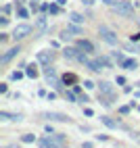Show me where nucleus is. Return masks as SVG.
I'll return each mask as SVG.
<instances>
[{
	"mask_svg": "<svg viewBox=\"0 0 140 148\" xmlns=\"http://www.w3.org/2000/svg\"><path fill=\"white\" fill-rule=\"evenodd\" d=\"M115 82H117L119 86H126V77H121V75H119V77H117V79H115Z\"/></svg>",
	"mask_w": 140,
	"mask_h": 148,
	"instance_id": "c85d7f7f",
	"label": "nucleus"
},
{
	"mask_svg": "<svg viewBox=\"0 0 140 148\" xmlns=\"http://www.w3.org/2000/svg\"><path fill=\"white\" fill-rule=\"evenodd\" d=\"M38 146H40V148H57V144L52 142L50 136H42V138L38 140Z\"/></svg>",
	"mask_w": 140,
	"mask_h": 148,
	"instance_id": "9d476101",
	"label": "nucleus"
},
{
	"mask_svg": "<svg viewBox=\"0 0 140 148\" xmlns=\"http://www.w3.org/2000/svg\"><path fill=\"white\" fill-rule=\"evenodd\" d=\"M113 58H115V61H117V63H119V65H121V63H123V61H126V56H123V54H121V52H113Z\"/></svg>",
	"mask_w": 140,
	"mask_h": 148,
	"instance_id": "4be33fe9",
	"label": "nucleus"
},
{
	"mask_svg": "<svg viewBox=\"0 0 140 148\" xmlns=\"http://www.w3.org/2000/svg\"><path fill=\"white\" fill-rule=\"evenodd\" d=\"M115 96H117V92H115V88L109 82H101V84H98V100H101L105 106H111L113 100H115Z\"/></svg>",
	"mask_w": 140,
	"mask_h": 148,
	"instance_id": "f257e3e1",
	"label": "nucleus"
},
{
	"mask_svg": "<svg viewBox=\"0 0 140 148\" xmlns=\"http://www.w3.org/2000/svg\"><path fill=\"white\" fill-rule=\"evenodd\" d=\"M6 90H8V86L6 84H0V94H6Z\"/></svg>",
	"mask_w": 140,
	"mask_h": 148,
	"instance_id": "c756f323",
	"label": "nucleus"
},
{
	"mask_svg": "<svg viewBox=\"0 0 140 148\" xmlns=\"http://www.w3.org/2000/svg\"><path fill=\"white\" fill-rule=\"evenodd\" d=\"M38 65H40V63H38ZM38 65H27V67H25V75L32 77V79H36V77H38Z\"/></svg>",
	"mask_w": 140,
	"mask_h": 148,
	"instance_id": "2eb2a0df",
	"label": "nucleus"
},
{
	"mask_svg": "<svg viewBox=\"0 0 140 148\" xmlns=\"http://www.w3.org/2000/svg\"><path fill=\"white\" fill-rule=\"evenodd\" d=\"M119 113H121V115H128V113H130V106H121V108H119Z\"/></svg>",
	"mask_w": 140,
	"mask_h": 148,
	"instance_id": "2f4dec72",
	"label": "nucleus"
},
{
	"mask_svg": "<svg viewBox=\"0 0 140 148\" xmlns=\"http://www.w3.org/2000/svg\"><path fill=\"white\" fill-rule=\"evenodd\" d=\"M0 119H4V121H21L23 119V115H13V113H6V111H2L0 113Z\"/></svg>",
	"mask_w": 140,
	"mask_h": 148,
	"instance_id": "9b49d317",
	"label": "nucleus"
},
{
	"mask_svg": "<svg viewBox=\"0 0 140 148\" xmlns=\"http://www.w3.org/2000/svg\"><path fill=\"white\" fill-rule=\"evenodd\" d=\"M42 117L48 119V121H59V123H69L71 121V117L63 115V113H42Z\"/></svg>",
	"mask_w": 140,
	"mask_h": 148,
	"instance_id": "423d86ee",
	"label": "nucleus"
},
{
	"mask_svg": "<svg viewBox=\"0 0 140 148\" xmlns=\"http://www.w3.org/2000/svg\"><path fill=\"white\" fill-rule=\"evenodd\" d=\"M69 19H71V23H77V25L84 23V17L79 15V13H71V15H69Z\"/></svg>",
	"mask_w": 140,
	"mask_h": 148,
	"instance_id": "f3484780",
	"label": "nucleus"
},
{
	"mask_svg": "<svg viewBox=\"0 0 140 148\" xmlns=\"http://www.w3.org/2000/svg\"><path fill=\"white\" fill-rule=\"evenodd\" d=\"M6 148H21V146H19V144H8Z\"/></svg>",
	"mask_w": 140,
	"mask_h": 148,
	"instance_id": "e433bc0d",
	"label": "nucleus"
},
{
	"mask_svg": "<svg viewBox=\"0 0 140 148\" xmlns=\"http://www.w3.org/2000/svg\"><path fill=\"white\" fill-rule=\"evenodd\" d=\"M77 102H79V104H84V102H88V96H86V94H84L82 90L77 92Z\"/></svg>",
	"mask_w": 140,
	"mask_h": 148,
	"instance_id": "aec40b11",
	"label": "nucleus"
},
{
	"mask_svg": "<svg viewBox=\"0 0 140 148\" xmlns=\"http://www.w3.org/2000/svg\"><path fill=\"white\" fill-rule=\"evenodd\" d=\"M98 36H101V40H105L109 46H117V34L113 32V29H109L107 25H101L98 27Z\"/></svg>",
	"mask_w": 140,
	"mask_h": 148,
	"instance_id": "7ed1b4c3",
	"label": "nucleus"
},
{
	"mask_svg": "<svg viewBox=\"0 0 140 148\" xmlns=\"http://www.w3.org/2000/svg\"><path fill=\"white\" fill-rule=\"evenodd\" d=\"M121 67L128 69V71H136V69H138V63L134 61V58H126V61L121 63Z\"/></svg>",
	"mask_w": 140,
	"mask_h": 148,
	"instance_id": "4468645a",
	"label": "nucleus"
},
{
	"mask_svg": "<svg viewBox=\"0 0 140 148\" xmlns=\"http://www.w3.org/2000/svg\"><path fill=\"white\" fill-rule=\"evenodd\" d=\"M2 13H4V15L11 13V4H4V6H2Z\"/></svg>",
	"mask_w": 140,
	"mask_h": 148,
	"instance_id": "72a5a7b5",
	"label": "nucleus"
},
{
	"mask_svg": "<svg viewBox=\"0 0 140 148\" xmlns=\"http://www.w3.org/2000/svg\"><path fill=\"white\" fill-rule=\"evenodd\" d=\"M101 121H103L107 127H111V130H117V127H119V123H117V121H113L111 117H101Z\"/></svg>",
	"mask_w": 140,
	"mask_h": 148,
	"instance_id": "dca6fc26",
	"label": "nucleus"
},
{
	"mask_svg": "<svg viewBox=\"0 0 140 148\" xmlns=\"http://www.w3.org/2000/svg\"><path fill=\"white\" fill-rule=\"evenodd\" d=\"M75 48H77V50H82V52H86V54L94 52V44L90 42V40H77L75 42Z\"/></svg>",
	"mask_w": 140,
	"mask_h": 148,
	"instance_id": "6e6552de",
	"label": "nucleus"
},
{
	"mask_svg": "<svg viewBox=\"0 0 140 148\" xmlns=\"http://www.w3.org/2000/svg\"><path fill=\"white\" fill-rule=\"evenodd\" d=\"M77 54H79L77 48H65V50H63V56L69 58V61H77Z\"/></svg>",
	"mask_w": 140,
	"mask_h": 148,
	"instance_id": "f8f14e48",
	"label": "nucleus"
},
{
	"mask_svg": "<svg viewBox=\"0 0 140 148\" xmlns=\"http://www.w3.org/2000/svg\"><path fill=\"white\" fill-rule=\"evenodd\" d=\"M32 32H34V29H32V25H29V23H19V25L13 29V40L19 42V40H23V38H27Z\"/></svg>",
	"mask_w": 140,
	"mask_h": 148,
	"instance_id": "39448f33",
	"label": "nucleus"
},
{
	"mask_svg": "<svg viewBox=\"0 0 140 148\" xmlns=\"http://www.w3.org/2000/svg\"><path fill=\"white\" fill-rule=\"evenodd\" d=\"M23 75H25V71H13V73H11V77H13V79H21Z\"/></svg>",
	"mask_w": 140,
	"mask_h": 148,
	"instance_id": "5701e85b",
	"label": "nucleus"
},
{
	"mask_svg": "<svg viewBox=\"0 0 140 148\" xmlns=\"http://www.w3.org/2000/svg\"><path fill=\"white\" fill-rule=\"evenodd\" d=\"M67 32L71 34V36H79V34L84 32V27L77 25V23H69V25H67Z\"/></svg>",
	"mask_w": 140,
	"mask_h": 148,
	"instance_id": "ddd939ff",
	"label": "nucleus"
},
{
	"mask_svg": "<svg viewBox=\"0 0 140 148\" xmlns=\"http://www.w3.org/2000/svg\"><path fill=\"white\" fill-rule=\"evenodd\" d=\"M82 2H84L86 6H92V4H94V0H82Z\"/></svg>",
	"mask_w": 140,
	"mask_h": 148,
	"instance_id": "f704fd0d",
	"label": "nucleus"
},
{
	"mask_svg": "<svg viewBox=\"0 0 140 148\" xmlns=\"http://www.w3.org/2000/svg\"><path fill=\"white\" fill-rule=\"evenodd\" d=\"M44 77H46V82L48 84H50L52 88H57V90H61V79H59V75H57V69L54 67H50V65H48V67H44Z\"/></svg>",
	"mask_w": 140,
	"mask_h": 148,
	"instance_id": "20e7f679",
	"label": "nucleus"
},
{
	"mask_svg": "<svg viewBox=\"0 0 140 148\" xmlns=\"http://www.w3.org/2000/svg\"><path fill=\"white\" fill-rule=\"evenodd\" d=\"M65 98H67L69 102H77V92H75V90H73V92L67 90V92H65Z\"/></svg>",
	"mask_w": 140,
	"mask_h": 148,
	"instance_id": "a211bd4d",
	"label": "nucleus"
},
{
	"mask_svg": "<svg viewBox=\"0 0 140 148\" xmlns=\"http://www.w3.org/2000/svg\"><path fill=\"white\" fill-rule=\"evenodd\" d=\"M0 25H2V27H4V25H8V17H6V15L0 17Z\"/></svg>",
	"mask_w": 140,
	"mask_h": 148,
	"instance_id": "bb28decb",
	"label": "nucleus"
},
{
	"mask_svg": "<svg viewBox=\"0 0 140 148\" xmlns=\"http://www.w3.org/2000/svg\"><path fill=\"white\" fill-rule=\"evenodd\" d=\"M48 13H50V15H57V13H59V4H50V8H48Z\"/></svg>",
	"mask_w": 140,
	"mask_h": 148,
	"instance_id": "a878e982",
	"label": "nucleus"
},
{
	"mask_svg": "<svg viewBox=\"0 0 140 148\" xmlns=\"http://www.w3.org/2000/svg\"><path fill=\"white\" fill-rule=\"evenodd\" d=\"M138 111H140V106H138Z\"/></svg>",
	"mask_w": 140,
	"mask_h": 148,
	"instance_id": "ea45409f",
	"label": "nucleus"
},
{
	"mask_svg": "<svg viewBox=\"0 0 140 148\" xmlns=\"http://www.w3.org/2000/svg\"><path fill=\"white\" fill-rule=\"evenodd\" d=\"M21 142L32 144V142H36V136H34V134H25V136H21Z\"/></svg>",
	"mask_w": 140,
	"mask_h": 148,
	"instance_id": "6ab92c4d",
	"label": "nucleus"
},
{
	"mask_svg": "<svg viewBox=\"0 0 140 148\" xmlns=\"http://www.w3.org/2000/svg\"><path fill=\"white\" fill-rule=\"evenodd\" d=\"M19 52H21V48H19V46H15V48H11V50H6L2 56H0V63H2V65H6L8 61H13V58L19 54Z\"/></svg>",
	"mask_w": 140,
	"mask_h": 148,
	"instance_id": "1a4fd4ad",
	"label": "nucleus"
},
{
	"mask_svg": "<svg viewBox=\"0 0 140 148\" xmlns=\"http://www.w3.org/2000/svg\"><path fill=\"white\" fill-rule=\"evenodd\" d=\"M134 8H136V2H115L111 6V11L117 13V15H121V17H132Z\"/></svg>",
	"mask_w": 140,
	"mask_h": 148,
	"instance_id": "f03ea898",
	"label": "nucleus"
},
{
	"mask_svg": "<svg viewBox=\"0 0 140 148\" xmlns=\"http://www.w3.org/2000/svg\"><path fill=\"white\" fill-rule=\"evenodd\" d=\"M27 11H25V8H19V17H21V19H27Z\"/></svg>",
	"mask_w": 140,
	"mask_h": 148,
	"instance_id": "cd10ccee",
	"label": "nucleus"
},
{
	"mask_svg": "<svg viewBox=\"0 0 140 148\" xmlns=\"http://www.w3.org/2000/svg\"><path fill=\"white\" fill-rule=\"evenodd\" d=\"M57 4H59V6H65V4H67V0H57Z\"/></svg>",
	"mask_w": 140,
	"mask_h": 148,
	"instance_id": "c9c22d12",
	"label": "nucleus"
},
{
	"mask_svg": "<svg viewBox=\"0 0 140 148\" xmlns=\"http://www.w3.org/2000/svg\"><path fill=\"white\" fill-rule=\"evenodd\" d=\"M36 58H38V63L42 65V67H48V65L52 63V58H54V52H50V50H40Z\"/></svg>",
	"mask_w": 140,
	"mask_h": 148,
	"instance_id": "0eeeda50",
	"label": "nucleus"
},
{
	"mask_svg": "<svg viewBox=\"0 0 140 148\" xmlns=\"http://www.w3.org/2000/svg\"><path fill=\"white\" fill-rule=\"evenodd\" d=\"M36 25L44 32V29H46V17H38V23H36Z\"/></svg>",
	"mask_w": 140,
	"mask_h": 148,
	"instance_id": "412c9836",
	"label": "nucleus"
},
{
	"mask_svg": "<svg viewBox=\"0 0 140 148\" xmlns=\"http://www.w3.org/2000/svg\"><path fill=\"white\" fill-rule=\"evenodd\" d=\"M75 79H77L75 75H65V77H63V82H65V84H73Z\"/></svg>",
	"mask_w": 140,
	"mask_h": 148,
	"instance_id": "b1692460",
	"label": "nucleus"
},
{
	"mask_svg": "<svg viewBox=\"0 0 140 148\" xmlns=\"http://www.w3.org/2000/svg\"><path fill=\"white\" fill-rule=\"evenodd\" d=\"M101 2H105V4H107V6H113V4H115V2H117V0H101Z\"/></svg>",
	"mask_w": 140,
	"mask_h": 148,
	"instance_id": "473e14b6",
	"label": "nucleus"
},
{
	"mask_svg": "<svg viewBox=\"0 0 140 148\" xmlns=\"http://www.w3.org/2000/svg\"><path fill=\"white\" fill-rule=\"evenodd\" d=\"M84 148H92V142H86V144H84Z\"/></svg>",
	"mask_w": 140,
	"mask_h": 148,
	"instance_id": "4c0bfd02",
	"label": "nucleus"
},
{
	"mask_svg": "<svg viewBox=\"0 0 140 148\" xmlns=\"http://www.w3.org/2000/svg\"><path fill=\"white\" fill-rule=\"evenodd\" d=\"M84 115H86V117H92L94 111H92V108H84Z\"/></svg>",
	"mask_w": 140,
	"mask_h": 148,
	"instance_id": "7c9ffc66",
	"label": "nucleus"
},
{
	"mask_svg": "<svg viewBox=\"0 0 140 148\" xmlns=\"http://www.w3.org/2000/svg\"><path fill=\"white\" fill-rule=\"evenodd\" d=\"M134 96H136V98H140V92H136V94H134Z\"/></svg>",
	"mask_w": 140,
	"mask_h": 148,
	"instance_id": "58836bf2",
	"label": "nucleus"
},
{
	"mask_svg": "<svg viewBox=\"0 0 140 148\" xmlns=\"http://www.w3.org/2000/svg\"><path fill=\"white\" fill-rule=\"evenodd\" d=\"M84 86H86V90H94L98 84H94V82H84Z\"/></svg>",
	"mask_w": 140,
	"mask_h": 148,
	"instance_id": "393cba45",
	"label": "nucleus"
}]
</instances>
